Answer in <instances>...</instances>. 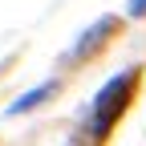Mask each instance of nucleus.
<instances>
[{"label":"nucleus","instance_id":"1","mask_svg":"<svg viewBox=\"0 0 146 146\" xmlns=\"http://www.w3.org/2000/svg\"><path fill=\"white\" fill-rule=\"evenodd\" d=\"M134 81H138V69H130L126 77H114V81H110L102 94H98V102H94V134H98V138L110 130V126H114V118L126 110Z\"/></svg>","mask_w":146,"mask_h":146},{"label":"nucleus","instance_id":"3","mask_svg":"<svg viewBox=\"0 0 146 146\" xmlns=\"http://www.w3.org/2000/svg\"><path fill=\"white\" fill-rule=\"evenodd\" d=\"M110 29H114V21H110V16H106V21H98V25H94V33H85L81 41H77V53L98 49V41H102V36H110Z\"/></svg>","mask_w":146,"mask_h":146},{"label":"nucleus","instance_id":"2","mask_svg":"<svg viewBox=\"0 0 146 146\" xmlns=\"http://www.w3.org/2000/svg\"><path fill=\"white\" fill-rule=\"evenodd\" d=\"M49 94H53V81H49V85H41V89H33V94H25V98H16V102L8 106V114H25V110L41 106V102H45Z\"/></svg>","mask_w":146,"mask_h":146},{"label":"nucleus","instance_id":"4","mask_svg":"<svg viewBox=\"0 0 146 146\" xmlns=\"http://www.w3.org/2000/svg\"><path fill=\"white\" fill-rule=\"evenodd\" d=\"M130 12H134V16H142V12H146V0H134V4H130Z\"/></svg>","mask_w":146,"mask_h":146}]
</instances>
